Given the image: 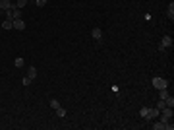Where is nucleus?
Segmentation results:
<instances>
[{"instance_id": "f257e3e1", "label": "nucleus", "mask_w": 174, "mask_h": 130, "mask_svg": "<svg viewBox=\"0 0 174 130\" xmlns=\"http://www.w3.org/2000/svg\"><path fill=\"white\" fill-rule=\"evenodd\" d=\"M151 84H153V88H157V90H165V88H168V82H166L165 78H153Z\"/></svg>"}, {"instance_id": "f03ea898", "label": "nucleus", "mask_w": 174, "mask_h": 130, "mask_svg": "<svg viewBox=\"0 0 174 130\" xmlns=\"http://www.w3.org/2000/svg\"><path fill=\"white\" fill-rule=\"evenodd\" d=\"M161 122H168L170 119H172V115H174V111H172V107H165L163 111H161Z\"/></svg>"}, {"instance_id": "7ed1b4c3", "label": "nucleus", "mask_w": 174, "mask_h": 130, "mask_svg": "<svg viewBox=\"0 0 174 130\" xmlns=\"http://www.w3.org/2000/svg\"><path fill=\"white\" fill-rule=\"evenodd\" d=\"M172 37H170V35H165V37H163V41H161V47H163V49H168V47H172Z\"/></svg>"}, {"instance_id": "20e7f679", "label": "nucleus", "mask_w": 174, "mask_h": 130, "mask_svg": "<svg viewBox=\"0 0 174 130\" xmlns=\"http://www.w3.org/2000/svg\"><path fill=\"white\" fill-rule=\"evenodd\" d=\"M159 115H161L159 109H149V113H147V117H145V121H155Z\"/></svg>"}, {"instance_id": "39448f33", "label": "nucleus", "mask_w": 174, "mask_h": 130, "mask_svg": "<svg viewBox=\"0 0 174 130\" xmlns=\"http://www.w3.org/2000/svg\"><path fill=\"white\" fill-rule=\"evenodd\" d=\"M14 29H17V31H23V29H25V22L21 20V18L14 20Z\"/></svg>"}, {"instance_id": "423d86ee", "label": "nucleus", "mask_w": 174, "mask_h": 130, "mask_svg": "<svg viewBox=\"0 0 174 130\" xmlns=\"http://www.w3.org/2000/svg\"><path fill=\"white\" fill-rule=\"evenodd\" d=\"M12 6H14V4H12L10 0H0V10H2V12H6V10L12 8Z\"/></svg>"}, {"instance_id": "0eeeda50", "label": "nucleus", "mask_w": 174, "mask_h": 130, "mask_svg": "<svg viewBox=\"0 0 174 130\" xmlns=\"http://www.w3.org/2000/svg\"><path fill=\"white\" fill-rule=\"evenodd\" d=\"M91 35H93V39H95V41H101V39H103V31H101L99 27H95V29L91 31Z\"/></svg>"}, {"instance_id": "6e6552de", "label": "nucleus", "mask_w": 174, "mask_h": 130, "mask_svg": "<svg viewBox=\"0 0 174 130\" xmlns=\"http://www.w3.org/2000/svg\"><path fill=\"white\" fill-rule=\"evenodd\" d=\"M166 16L170 18V20H174V2L168 4V8H166Z\"/></svg>"}, {"instance_id": "1a4fd4ad", "label": "nucleus", "mask_w": 174, "mask_h": 130, "mask_svg": "<svg viewBox=\"0 0 174 130\" xmlns=\"http://www.w3.org/2000/svg\"><path fill=\"white\" fill-rule=\"evenodd\" d=\"M27 76L33 80V78L37 76V68H35V66H29V68H27Z\"/></svg>"}, {"instance_id": "9d476101", "label": "nucleus", "mask_w": 174, "mask_h": 130, "mask_svg": "<svg viewBox=\"0 0 174 130\" xmlns=\"http://www.w3.org/2000/svg\"><path fill=\"white\" fill-rule=\"evenodd\" d=\"M2 27H4V29H14V20H6V22L2 24Z\"/></svg>"}, {"instance_id": "9b49d317", "label": "nucleus", "mask_w": 174, "mask_h": 130, "mask_svg": "<svg viewBox=\"0 0 174 130\" xmlns=\"http://www.w3.org/2000/svg\"><path fill=\"white\" fill-rule=\"evenodd\" d=\"M165 126H166V122H155V124H153L155 130H165Z\"/></svg>"}, {"instance_id": "f8f14e48", "label": "nucleus", "mask_w": 174, "mask_h": 130, "mask_svg": "<svg viewBox=\"0 0 174 130\" xmlns=\"http://www.w3.org/2000/svg\"><path fill=\"white\" fill-rule=\"evenodd\" d=\"M56 115H58L60 119H64V117H66V109H62V107H58V109H56Z\"/></svg>"}, {"instance_id": "ddd939ff", "label": "nucleus", "mask_w": 174, "mask_h": 130, "mask_svg": "<svg viewBox=\"0 0 174 130\" xmlns=\"http://www.w3.org/2000/svg\"><path fill=\"white\" fill-rule=\"evenodd\" d=\"M23 62H25L23 58H21V57H17V58H16V62H14V64H16V68H21V66H23Z\"/></svg>"}, {"instance_id": "4468645a", "label": "nucleus", "mask_w": 174, "mask_h": 130, "mask_svg": "<svg viewBox=\"0 0 174 130\" xmlns=\"http://www.w3.org/2000/svg\"><path fill=\"white\" fill-rule=\"evenodd\" d=\"M165 105H166V107H174V99L170 97V95H168V97L165 99Z\"/></svg>"}, {"instance_id": "2eb2a0df", "label": "nucleus", "mask_w": 174, "mask_h": 130, "mask_svg": "<svg viewBox=\"0 0 174 130\" xmlns=\"http://www.w3.org/2000/svg\"><path fill=\"white\" fill-rule=\"evenodd\" d=\"M50 107H52V109H54V111H56L58 107H62V105H60V103H58L56 99H50Z\"/></svg>"}, {"instance_id": "dca6fc26", "label": "nucleus", "mask_w": 174, "mask_h": 130, "mask_svg": "<svg viewBox=\"0 0 174 130\" xmlns=\"http://www.w3.org/2000/svg\"><path fill=\"white\" fill-rule=\"evenodd\" d=\"M25 4H27V0H17V2H16V8H19V10H21V8L25 6Z\"/></svg>"}, {"instance_id": "f3484780", "label": "nucleus", "mask_w": 174, "mask_h": 130, "mask_svg": "<svg viewBox=\"0 0 174 130\" xmlns=\"http://www.w3.org/2000/svg\"><path fill=\"white\" fill-rule=\"evenodd\" d=\"M147 113H149V107H143V109H139V115H141L143 119L147 117Z\"/></svg>"}, {"instance_id": "a211bd4d", "label": "nucleus", "mask_w": 174, "mask_h": 130, "mask_svg": "<svg viewBox=\"0 0 174 130\" xmlns=\"http://www.w3.org/2000/svg\"><path fill=\"white\" fill-rule=\"evenodd\" d=\"M159 95H161V99H166L170 93H168V91H166V88H165V90H161V93H159Z\"/></svg>"}, {"instance_id": "6ab92c4d", "label": "nucleus", "mask_w": 174, "mask_h": 130, "mask_svg": "<svg viewBox=\"0 0 174 130\" xmlns=\"http://www.w3.org/2000/svg\"><path fill=\"white\" fill-rule=\"evenodd\" d=\"M165 99H161V101H159V103H157V109H159V111H163V109H165Z\"/></svg>"}, {"instance_id": "aec40b11", "label": "nucleus", "mask_w": 174, "mask_h": 130, "mask_svg": "<svg viewBox=\"0 0 174 130\" xmlns=\"http://www.w3.org/2000/svg\"><path fill=\"white\" fill-rule=\"evenodd\" d=\"M31 78H29V76H25V78H23V80H21V84H23V86H29V84H31Z\"/></svg>"}, {"instance_id": "412c9836", "label": "nucleus", "mask_w": 174, "mask_h": 130, "mask_svg": "<svg viewBox=\"0 0 174 130\" xmlns=\"http://www.w3.org/2000/svg\"><path fill=\"white\" fill-rule=\"evenodd\" d=\"M35 4H37L39 8H43V6H47V0H35Z\"/></svg>"}]
</instances>
